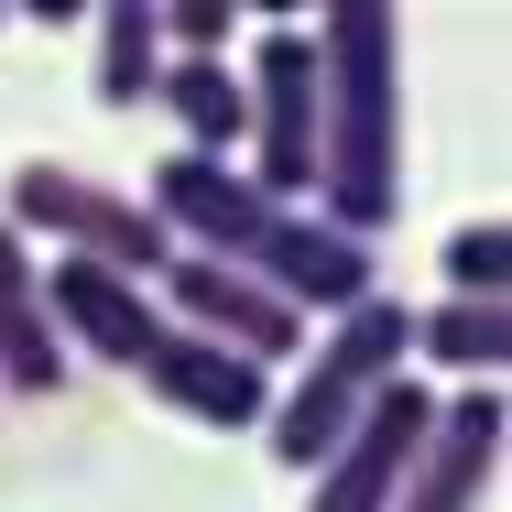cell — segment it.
<instances>
[{
	"label": "cell",
	"instance_id": "obj_1",
	"mask_svg": "<svg viewBox=\"0 0 512 512\" xmlns=\"http://www.w3.org/2000/svg\"><path fill=\"white\" fill-rule=\"evenodd\" d=\"M316 218L371 240L404 207V22L382 0L316 11Z\"/></svg>",
	"mask_w": 512,
	"mask_h": 512
},
{
	"label": "cell",
	"instance_id": "obj_2",
	"mask_svg": "<svg viewBox=\"0 0 512 512\" xmlns=\"http://www.w3.org/2000/svg\"><path fill=\"white\" fill-rule=\"evenodd\" d=\"M414 360V306H393V295H371V306L327 316L306 349V371L295 382H273V414H262V436H273V458L306 480L316 458L360 425V414L382 404V382H404Z\"/></svg>",
	"mask_w": 512,
	"mask_h": 512
},
{
	"label": "cell",
	"instance_id": "obj_3",
	"mask_svg": "<svg viewBox=\"0 0 512 512\" xmlns=\"http://www.w3.org/2000/svg\"><path fill=\"white\" fill-rule=\"evenodd\" d=\"M229 77H240V153H251L240 175L273 207H306L316 197V33L295 11H273Z\"/></svg>",
	"mask_w": 512,
	"mask_h": 512
},
{
	"label": "cell",
	"instance_id": "obj_4",
	"mask_svg": "<svg viewBox=\"0 0 512 512\" xmlns=\"http://www.w3.org/2000/svg\"><path fill=\"white\" fill-rule=\"evenodd\" d=\"M0 218L22 240H55V262H109V273H142V284L175 262V240L153 229V207L99 186V175H77V164H11Z\"/></svg>",
	"mask_w": 512,
	"mask_h": 512
},
{
	"label": "cell",
	"instance_id": "obj_5",
	"mask_svg": "<svg viewBox=\"0 0 512 512\" xmlns=\"http://www.w3.org/2000/svg\"><path fill=\"white\" fill-rule=\"evenodd\" d=\"M425 425H436V382H414V371L382 382V404L306 469V512H393V502H404L414 447H425Z\"/></svg>",
	"mask_w": 512,
	"mask_h": 512
},
{
	"label": "cell",
	"instance_id": "obj_6",
	"mask_svg": "<svg viewBox=\"0 0 512 512\" xmlns=\"http://www.w3.org/2000/svg\"><path fill=\"white\" fill-rule=\"evenodd\" d=\"M240 273H251L284 316H306V327H327V316H349V306H371V295H382L371 240L327 229V218H306V207H284V218L251 240V262H240Z\"/></svg>",
	"mask_w": 512,
	"mask_h": 512
},
{
	"label": "cell",
	"instance_id": "obj_7",
	"mask_svg": "<svg viewBox=\"0 0 512 512\" xmlns=\"http://www.w3.org/2000/svg\"><path fill=\"white\" fill-rule=\"evenodd\" d=\"M142 207H153V229H164L186 262H251V240L284 218L240 164H207V153H164V164L142 175Z\"/></svg>",
	"mask_w": 512,
	"mask_h": 512
},
{
	"label": "cell",
	"instance_id": "obj_8",
	"mask_svg": "<svg viewBox=\"0 0 512 512\" xmlns=\"http://www.w3.org/2000/svg\"><path fill=\"white\" fill-rule=\"evenodd\" d=\"M153 306H164V327H186L207 349H240V360H262V371L306 349V316H284L240 262H186V251H175V262L153 273Z\"/></svg>",
	"mask_w": 512,
	"mask_h": 512
},
{
	"label": "cell",
	"instance_id": "obj_9",
	"mask_svg": "<svg viewBox=\"0 0 512 512\" xmlns=\"http://www.w3.org/2000/svg\"><path fill=\"white\" fill-rule=\"evenodd\" d=\"M491 480H502V382H458V393H436V425L414 447L393 512H480Z\"/></svg>",
	"mask_w": 512,
	"mask_h": 512
},
{
	"label": "cell",
	"instance_id": "obj_10",
	"mask_svg": "<svg viewBox=\"0 0 512 512\" xmlns=\"http://www.w3.org/2000/svg\"><path fill=\"white\" fill-rule=\"evenodd\" d=\"M44 316H55V349L66 360H109V371H142V349L164 338V306L142 273H109V262H44Z\"/></svg>",
	"mask_w": 512,
	"mask_h": 512
},
{
	"label": "cell",
	"instance_id": "obj_11",
	"mask_svg": "<svg viewBox=\"0 0 512 512\" xmlns=\"http://www.w3.org/2000/svg\"><path fill=\"white\" fill-rule=\"evenodd\" d=\"M142 393L164 414H186L207 436H262V414H273V371L262 360H240V349H207L186 327H164L153 349H142Z\"/></svg>",
	"mask_w": 512,
	"mask_h": 512
},
{
	"label": "cell",
	"instance_id": "obj_12",
	"mask_svg": "<svg viewBox=\"0 0 512 512\" xmlns=\"http://www.w3.org/2000/svg\"><path fill=\"white\" fill-rule=\"evenodd\" d=\"M0 393H22V404L66 393V349H55V316H44V262L11 218H0Z\"/></svg>",
	"mask_w": 512,
	"mask_h": 512
},
{
	"label": "cell",
	"instance_id": "obj_13",
	"mask_svg": "<svg viewBox=\"0 0 512 512\" xmlns=\"http://www.w3.org/2000/svg\"><path fill=\"white\" fill-rule=\"evenodd\" d=\"M153 99H164V120L186 131L175 153H207V164L240 153V77H229V66H207V55H164Z\"/></svg>",
	"mask_w": 512,
	"mask_h": 512
},
{
	"label": "cell",
	"instance_id": "obj_14",
	"mask_svg": "<svg viewBox=\"0 0 512 512\" xmlns=\"http://www.w3.org/2000/svg\"><path fill=\"white\" fill-rule=\"evenodd\" d=\"M88 33H99V109H131L153 99V77H164V11L153 0H109V11H88Z\"/></svg>",
	"mask_w": 512,
	"mask_h": 512
},
{
	"label": "cell",
	"instance_id": "obj_15",
	"mask_svg": "<svg viewBox=\"0 0 512 512\" xmlns=\"http://www.w3.org/2000/svg\"><path fill=\"white\" fill-rule=\"evenodd\" d=\"M414 360H436L447 382H502L512 306H414Z\"/></svg>",
	"mask_w": 512,
	"mask_h": 512
},
{
	"label": "cell",
	"instance_id": "obj_16",
	"mask_svg": "<svg viewBox=\"0 0 512 512\" xmlns=\"http://www.w3.org/2000/svg\"><path fill=\"white\" fill-rule=\"evenodd\" d=\"M436 273H447V306H502V295H512V229H502V218L447 229Z\"/></svg>",
	"mask_w": 512,
	"mask_h": 512
},
{
	"label": "cell",
	"instance_id": "obj_17",
	"mask_svg": "<svg viewBox=\"0 0 512 512\" xmlns=\"http://www.w3.org/2000/svg\"><path fill=\"white\" fill-rule=\"evenodd\" d=\"M229 33H240V0H175V11H164V55L229 66Z\"/></svg>",
	"mask_w": 512,
	"mask_h": 512
},
{
	"label": "cell",
	"instance_id": "obj_18",
	"mask_svg": "<svg viewBox=\"0 0 512 512\" xmlns=\"http://www.w3.org/2000/svg\"><path fill=\"white\" fill-rule=\"evenodd\" d=\"M0 22H11V11H0Z\"/></svg>",
	"mask_w": 512,
	"mask_h": 512
}]
</instances>
